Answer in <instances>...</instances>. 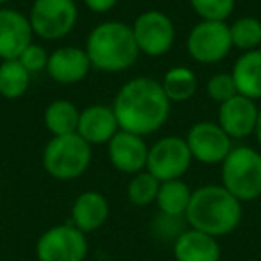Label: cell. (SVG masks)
<instances>
[{
	"instance_id": "obj_26",
	"label": "cell",
	"mask_w": 261,
	"mask_h": 261,
	"mask_svg": "<svg viewBox=\"0 0 261 261\" xmlns=\"http://www.w3.org/2000/svg\"><path fill=\"white\" fill-rule=\"evenodd\" d=\"M193 13L207 22H227L232 15L236 0H188Z\"/></svg>"
},
{
	"instance_id": "obj_29",
	"label": "cell",
	"mask_w": 261,
	"mask_h": 261,
	"mask_svg": "<svg viewBox=\"0 0 261 261\" xmlns=\"http://www.w3.org/2000/svg\"><path fill=\"white\" fill-rule=\"evenodd\" d=\"M154 231H156V234L163 236V238L175 240L185 229L181 227V218L168 217V215L160 213V217H158L156 222H154Z\"/></svg>"
},
{
	"instance_id": "obj_28",
	"label": "cell",
	"mask_w": 261,
	"mask_h": 261,
	"mask_svg": "<svg viewBox=\"0 0 261 261\" xmlns=\"http://www.w3.org/2000/svg\"><path fill=\"white\" fill-rule=\"evenodd\" d=\"M48 54H50V52L45 50L43 45L34 43V41H33V43H31L29 47H27L25 50L20 54L18 61L22 63L23 68H25L31 75H34V73H40V72H43V70L47 68Z\"/></svg>"
},
{
	"instance_id": "obj_15",
	"label": "cell",
	"mask_w": 261,
	"mask_h": 261,
	"mask_svg": "<svg viewBox=\"0 0 261 261\" xmlns=\"http://www.w3.org/2000/svg\"><path fill=\"white\" fill-rule=\"evenodd\" d=\"M90 70L91 63L88 59L86 50L81 47L65 45V47L56 48L48 54L45 72L54 83L70 86V84H77L86 79Z\"/></svg>"
},
{
	"instance_id": "obj_13",
	"label": "cell",
	"mask_w": 261,
	"mask_h": 261,
	"mask_svg": "<svg viewBox=\"0 0 261 261\" xmlns=\"http://www.w3.org/2000/svg\"><path fill=\"white\" fill-rule=\"evenodd\" d=\"M259 115V106L256 100L234 95L227 102L218 106L217 123L225 130L231 140H243L254 135Z\"/></svg>"
},
{
	"instance_id": "obj_24",
	"label": "cell",
	"mask_w": 261,
	"mask_h": 261,
	"mask_svg": "<svg viewBox=\"0 0 261 261\" xmlns=\"http://www.w3.org/2000/svg\"><path fill=\"white\" fill-rule=\"evenodd\" d=\"M232 48L250 52L261 48V20L256 16H240L229 23Z\"/></svg>"
},
{
	"instance_id": "obj_17",
	"label": "cell",
	"mask_w": 261,
	"mask_h": 261,
	"mask_svg": "<svg viewBox=\"0 0 261 261\" xmlns=\"http://www.w3.org/2000/svg\"><path fill=\"white\" fill-rule=\"evenodd\" d=\"M109 218V202L97 190H86L79 193L72 204V224L90 234L98 231Z\"/></svg>"
},
{
	"instance_id": "obj_20",
	"label": "cell",
	"mask_w": 261,
	"mask_h": 261,
	"mask_svg": "<svg viewBox=\"0 0 261 261\" xmlns=\"http://www.w3.org/2000/svg\"><path fill=\"white\" fill-rule=\"evenodd\" d=\"M160 83L170 104H182L192 100L199 90V79L195 72L182 65L168 68Z\"/></svg>"
},
{
	"instance_id": "obj_4",
	"label": "cell",
	"mask_w": 261,
	"mask_h": 261,
	"mask_svg": "<svg viewBox=\"0 0 261 261\" xmlns=\"http://www.w3.org/2000/svg\"><path fill=\"white\" fill-rule=\"evenodd\" d=\"M220 185L240 202H252L261 197V150L249 145L232 147L222 161Z\"/></svg>"
},
{
	"instance_id": "obj_1",
	"label": "cell",
	"mask_w": 261,
	"mask_h": 261,
	"mask_svg": "<svg viewBox=\"0 0 261 261\" xmlns=\"http://www.w3.org/2000/svg\"><path fill=\"white\" fill-rule=\"evenodd\" d=\"M111 108L120 129L145 138L167 123L172 104L158 79L135 77L120 86Z\"/></svg>"
},
{
	"instance_id": "obj_21",
	"label": "cell",
	"mask_w": 261,
	"mask_h": 261,
	"mask_svg": "<svg viewBox=\"0 0 261 261\" xmlns=\"http://www.w3.org/2000/svg\"><path fill=\"white\" fill-rule=\"evenodd\" d=\"M79 115L81 109L72 100L58 98V100H52L45 108L43 122L52 136H66L77 133Z\"/></svg>"
},
{
	"instance_id": "obj_30",
	"label": "cell",
	"mask_w": 261,
	"mask_h": 261,
	"mask_svg": "<svg viewBox=\"0 0 261 261\" xmlns=\"http://www.w3.org/2000/svg\"><path fill=\"white\" fill-rule=\"evenodd\" d=\"M83 4L95 15H102V13H109L111 9H115L118 0H83Z\"/></svg>"
},
{
	"instance_id": "obj_18",
	"label": "cell",
	"mask_w": 261,
	"mask_h": 261,
	"mask_svg": "<svg viewBox=\"0 0 261 261\" xmlns=\"http://www.w3.org/2000/svg\"><path fill=\"white\" fill-rule=\"evenodd\" d=\"M175 261H220L222 249L218 238L200 232L197 229H185L174 240Z\"/></svg>"
},
{
	"instance_id": "obj_33",
	"label": "cell",
	"mask_w": 261,
	"mask_h": 261,
	"mask_svg": "<svg viewBox=\"0 0 261 261\" xmlns=\"http://www.w3.org/2000/svg\"><path fill=\"white\" fill-rule=\"evenodd\" d=\"M0 190H2V188H0Z\"/></svg>"
},
{
	"instance_id": "obj_16",
	"label": "cell",
	"mask_w": 261,
	"mask_h": 261,
	"mask_svg": "<svg viewBox=\"0 0 261 261\" xmlns=\"http://www.w3.org/2000/svg\"><path fill=\"white\" fill-rule=\"evenodd\" d=\"M118 122L111 106L93 104L81 109L77 135L91 147L108 145V142L118 133Z\"/></svg>"
},
{
	"instance_id": "obj_11",
	"label": "cell",
	"mask_w": 261,
	"mask_h": 261,
	"mask_svg": "<svg viewBox=\"0 0 261 261\" xmlns=\"http://www.w3.org/2000/svg\"><path fill=\"white\" fill-rule=\"evenodd\" d=\"M185 140L193 161L202 165H222L232 149V140L217 122L211 120L193 123Z\"/></svg>"
},
{
	"instance_id": "obj_2",
	"label": "cell",
	"mask_w": 261,
	"mask_h": 261,
	"mask_svg": "<svg viewBox=\"0 0 261 261\" xmlns=\"http://www.w3.org/2000/svg\"><path fill=\"white\" fill-rule=\"evenodd\" d=\"M243 218V204L222 185H204L193 190L185 220L188 227L222 238L236 231Z\"/></svg>"
},
{
	"instance_id": "obj_22",
	"label": "cell",
	"mask_w": 261,
	"mask_h": 261,
	"mask_svg": "<svg viewBox=\"0 0 261 261\" xmlns=\"http://www.w3.org/2000/svg\"><path fill=\"white\" fill-rule=\"evenodd\" d=\"M193 190L186 185L182 179H174V181H165L160 185V192L156 197V206L161 215L168 217L185 218L186 210L192 200Z\"/></svg>"
},
{
	"instance_id": "obj_25",
	"label": "cell",
	"mask_w": 261,
	"mask_h": 261,
	"mask_svg": "<svg viewBox=\"0 0 261 261\" xmlns=\"http://www.w3.org/2000/svg\"><path fill=\"white\" fill-rule=\"evenodd\" d=\"M160 185L161 182L147 170L130 175L129 185H127V190H125L127 199H129V202L133 204V206H138V207L150 206V204L156 202Z\"/></svg>"
},
{
	"instance_id": "obj_7",
	"label": "cell",
	"mask_w": 261,
	"mask_h": 261,
	"mask_svg": "<svg viewBox=\"0 0 261 261\" xmlns=\"http://www.w3.org/2000/svg\"><path fill=\"white\" fill-rule=\"evenodd\" d=\"M90 252L88 234L70 224L52 225L36 242L38 261H86Z\"/></svg>"
},
{
	"instance_id": "obj_23",
	"label": "cell",
	"mask_w": 261,
	"mask_h": 261,
	"mask_svg": "<svg viewBox=\"0 0 261 261\" xmlns=\"http://www.w3.org/2000/svg\"><path fill=\"white\" fill-rule=\"evenodd\" d=\"M31 77L18 59L0 61V97L8 100L22 98L29 91Z\"/></svg>"
},
{
	"instance_id": "obj_12",
	"label": "cell",
	"mask_w": 261,
	"mask_h": 261,
	"mask_svg": "<svg viewBox=\"0 0 261 261\" xmlns=\"http://www.w3.org/2000/svg\"><path fill=\"white\" fill-rule=\"evenodd\" d=\"M149 145L145 138L118 129L108 142V160L116 172L125 175L140 174L147 168Z\"/></svg>"
},
{
	"instance_id": "obj_3",
	"label": "cell",
	"mask_w": 261,
	"mask_h": 261,
	"mask_svg": "<svg viewBox=\"0 0 261 261\" xmlns=\"http://www.w3.org/2000/svg\"><path fill=\"white\" fill-rule=\"evenodd\" d=\"M84 50L91 68L104 73H120L129 70L140 56L135 34L129 23L120 20H106L90 31Z\"/></svg>"
},
{
	"instance_id": "obj_9",
	"label": "cell",
	"mask_w": 261,
	"mask_h": 261,
	"mask_svg": "<svg viewBox=\"0 0 261 261\" xmlns=\"http://www.w3.org/2000/svg\"><path fill=\"white\" fill-rule=\"evenodd\" d=\"M193 158L181 136H163L149 147L147 168L160 182L182 179L188 174Z\"/></svg>"
},
{
	"instance_id": "obj_6",
	"label": "cell",
	"mask_w": 261,
	"mask_h": 261,
	"mask_svg": "<svg viewBox=\"0 0 261 261\" xmlns=\"http://www.w3.org/2000/svg\"><path fill=\"white\" fill-rule=\"evenodd\" d=\"M27 16L34 36L45 41H58L75 29L79 9L75 0H33Z\"/></svg>"
},
{
	"instance_id": "obj_14",
	"label": "cell",
	"mask_w": 261,
	"mask_h": 261,
	"mask_svg": "<svg viewBox=\"0 0 261 261\" xmlns=\"http://www.w3.org/2000/svg\"><path fill=\"white\" fill-rule=\"evenodd\" d=\"M33 38L29 16L16 9L0 8V61L18 59Z\"/></svg>"
},
{
	"instance_id": "obj_27",
	"label": "cell",
	"mask_w": 261,
	"mask_h": 261,
	"mask_svg": "<svg viewBox=\"0 0 261 261\" xmlns=\"http://www.w3.org/2000/svg\"><path fill=\"white\" fill-rule=\"evenodd\" d=\"M206 95L210 97V100H213L218 106L238 95L231 72H220L211 75L206 83Z\"/></svg>"
},
{
	"instance_id": "obj_8",
	"label": "cell",
	"mask_w": 261,
	"mask_h": 261,
	"mask_svg": "<svg viewBox=\"0 0 261 261\" xmlns=\"http://www.w3.org/2000/svg\"><path fill=\"white\" fill-rule=\"evenodd\" d=\"M186 50L193 61L200 65H217L232 50L227 22L200 20L192 27L186 40Z\"/></svg>"
},
{
	"instance_id": "obj_5",
	"label": "cell",
	"mask_w": 261,
	"mask_h": 261,
	"mask_svg": "<svg viewBox=\"0 0 261 261\" xmlns=\"http://www.w3.org/2000/svg\"><path fill=\"white\" fill-rule=\"evenodd\" d=\"M43 170L56 181H73L88 172L91 165V145L77 133L52 136L41 154Z\"/></svg>"
},
{
	"instance_id": "obj_10",
	"label": "cell",
	"mask_w": 261,
	"mask_h": 261,
	"mask_svg": "<svg viewBox=\"0 0 261 261\" xmlns=\"http://www.w3.org/2000/svg\"><path fill=\"white\" fill-rule=\"evenodd\" d=\"M130 29L135 34L140 54H145L149 58H160L168 54L175 43L174 20L167 13L158 9H149L138 15Z\"/></svg>"
},
{
	"instance_id": "obj_19",
	"label": "cell",
	"mask_w": 261,
	"mask_h": 261,
	"mask_svg": "<svg viewBox=\"0 0 261 261\" xmlns=\"http://www.w3.org/2000/svg\"><path fill=\"white\" fill-rule=\"evenodd\" d=\"M231 75L238 95L261 100V48L243 52L232 65Z\"/></svg>"
},
{
	"instance_id": "obj_31",
	"label": "cell",
	"mask_w": 261,
	"mask_h": 261,
	"mask_svg": "<svg viewBox=\"0 0 261 261\" xmlns=\"http://www.w3.org/2000/svg\"><path fill=\"white\" fill-rule=\"evenodd\" d=\"M254 136H256L257 143L261 147V106H259V115H257V123H256V130H254Z\"/></svg>"
},
{
	"instance_id": "obj_32",
	"label": "cell",
	"mask_w": 261,
	"mask_h": 261,
	"mask_svg": "<svg viewBox=\"0 0 261 261\" xmlns=\"http://www.w3.org/2000/svg\"><path fill=\"white\" fill-rule=\"evenodd\" d=\"M8 2H11V0H0V8H4V6L8 4Z\"/></svg>"
}]
</instances>
